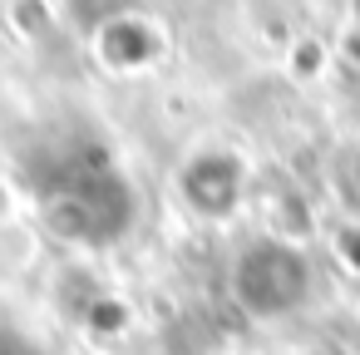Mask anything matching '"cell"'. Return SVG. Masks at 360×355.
<instances>
[{"label": "cell", "instance_id": "obj_2", "mask_svg": "<svg viewBox=\"0 0 360 355\" xmlns=\"http://www.w3.org/2000/svg\"><path fill=\"white\" fill-rule=\"evenodd\" d=\"M11 222H15V188L0 178V232H6Z\"/></svg>", "mask_w": 360, "mask_h": 355}, {"label": "cell", "instance_id": "obj_1", "mask_svg": "<svg viewBox=\"0 0 360 355\" xmlns=\"http://www.w3.org/2000/svg\"><path fill=\"white\" fill-rule=\"evenodd\" d=\"M232 291H237L242 311L257 321L291 316L311 296V262L296 242L262 237V242L242 247V257L232 266Z\"/></svg>", "mask_w": 360, "mask_h": 355}, {"label": "cell", "instance_id": "obj_3", "mask_svg": "<svg viewBox=\"0 0 360 355\" xmlns=\"http://www.w3.org/2000/svg\"><path fill=\"white\" fill-rule=\"evenodd\" d=\"M350 183H355V198H360V153H355V168H350Z\"/></svg>", "mask_w": 360, "mask_h": 355}]
</instances>
